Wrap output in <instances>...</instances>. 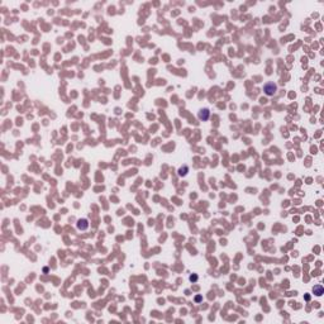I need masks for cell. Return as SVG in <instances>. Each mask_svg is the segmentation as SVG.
I'll return each mask as SVG.
<instances>
[{
    "instance_id": "1",
    "label": "cell",
    "mask_w": 324,
    "mask_h": 324,
    "mask_svg": "<svg viewBox=\"0 0 324 324\" xmlns=\"http://www.w3.org/2000/svg\"><path fill=\"white\" fill-rule=\"evenodd\" d=\"M263 91L267 96H272L277 91V85L274 84V82H266L263 85Z\"/></svg>"
},
{
    "instance_id": "6",
    "label": "cell",
    "mask_w": 324,
    "mask_h": 324,
    "mask_svg": "<svg viewBox=\"0 0 324 324\" xmlns=\"http://www.w3.org/2000/svg\"><path fill=\"white\" fill-rule=\"evenodd\" d=\"M189 278H190V281H194L195 283V281H198V275H190Z\"/></svg>"
},
{
    "instance_id": "5",
    "label": "cell",
    "mask_w": 324,
    "mask_h": 324,
    "mask_svg": "<svg viewBox=\"0 0 324 324\" xmlns=\"http://www.w3.org/2000/svg\"><path fill=\"white\" fill-rule=\"evenodd\" d=\"M187 171H189V169H187V166H184V167H181V169L179 170V175H180V176H186Z\"/></svg>"
},
{
    "instance_id": "2",
    "label": "cell",
    "mask_w": 324,
    "mask_h": 324,
    "mask_svg": "<svg viewBox=\"0 0 324 324\" xmlns=\"http://www.w3.org/2000/svg\"><path fill=\"white\" fill-rule=\"evenodd\" d=\"M209 115H210V111H209V109H201L199 111V118L201 120H208L209 119Z\"/></svg>"
},
{
    "instance_id": "3",
    "label": "cell",
    "mask_w": 324,
    "mask_h": 324,
    "mask_svg": "<svg viewBox=\"0 0 324 324\" xmlns=\"http://www.w3.org/2000/svg\"><path fill=\"white\" fill-rule=\"evenodd\" d=\"M313 292H314V295H316V296H322V295L324 294V289L322 285H315L314 287H313Z\"/></svg>"
},
{
    "instance_id": "4",
    "label": "cell",
    "mask_w": 324,
    "mask_h": 324,
    "mask_svg": "<svg viewBox=\"0 0 324 324\" xmlns=\"http://www.w3.org/2000/svg\"><path fill=\"white\" fill-rule=\"evenodd\" d=\"M89 227V223L86 219H80V220H77V228L81 229V231H85V229H88Z\"/></svg>"
},
{
    "instance_id": "7",
    "label": "cell",
    "mask_w": 324,
    "mask_h": 324,
    "mask_svg": "<svg viewBox=\"0 0 324 324\" xmlns=\"http://www.w3.org/2000/svg\"><path fill=\"white\" fill-rule=\"evenodd\" d=\"M200 300H201V296H196V298H195V301H196V303H199Z\"/></svg>"
}]
</instances>
